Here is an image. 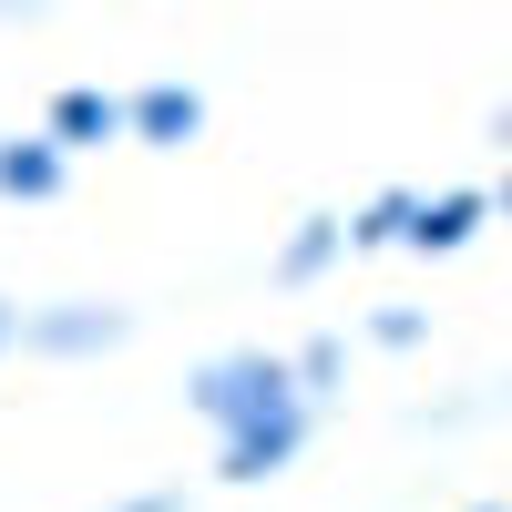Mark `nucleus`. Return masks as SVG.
Listing matches in <instances>:
<instances>
[{"instance_id": "obj_7", "label": "nucleus", "mask_w": 512, "mask_h": 512, "mask_svg": "<svg viewBox=\"0 0 512 512\" xmlns=\"http://www.w3.org/2000/svg\"><path fill=\"white\" fill-rule=\"evenodd\" d=\"M349 256V216H297V236L277 246V287H318Z\"/></svg>"}, {"instance_id": "obj_6", "label": "nucleus", "mask_w": 512, "mask_h": 512, "mask_svg": "<svg viewBox=\"0 0 512 512\" xmlns=\"http://www.w3.org/2000/svg\"><path fill=\"white\" fill-rule=\"evenodd\" d=\"M482 216H492V195H472V185H451V195H420V216H410V246H420V256H461Z\"/></svg>"}, {"instance_id": "obj_11", "label": "nucleus", "mask_w": 512, "mask_h": 512, "mask_svg": "<svg viewBox=\"0 0 512 512\" xmlns=\"http://www.w3.org/2000/svg\"><path fill=\"white\" fill-rule=\"evenodd\" d=\"M103 512H185V492H123V502H103Z\"/></svg>"}, {"instance_id": "obj_10", "label": "nucleus", "mask_w": 512, "mask_h": 512, "mask_svg": "<svg viewBox=\"0 0 512 512\" xmlns=\"http://www.w3.org/2000/svg\"><path fill=\"white\" fill-rule=\"evenodd\" d=\"M369 338H379V349H420V338H431V318H420V308H379Z\"/></svg>"}, {"instance_id": "obj_9", "label": "nucleus", "mask_w": 512, "mask_h": 512, "mask_svg": "<svg viewBox=\"0 0 512 512\" xmlns=\"http://www.w3.org/2000/svg\"><path fill=\"white\" fill-rule=\"evenodd\" d=\"M338 369H349V349H338V338H308V349H297V390L328 400V390H338Z\"/></svg>"}, {"instance_id": "obj_14", "label": "nucleus", "mask_w": 512, "mask_h": 512, "mask_svg": "<svg viewBox=\"0 0 512 512\" xmlns=\"http://www.w3.org/2000/svg\"><path fill=\"white\" fill-rule=\"evenodd\" d=\"M482 512H502V502H482Z\"/></svg>"}, {"instance_id": "obj_2", "label": "nucleus", "mask_w": 512, "mask_h": 512, "mask_svg": "<svg viewBox=\"0 0 512 512\" xmlns=\"http://www.w3.org/2000/svg\"><path fill=\"white\" fill-rule=\"evenodd\" d=\"M134 338V308L123 297H52V308H21V349L31 359H103Z\"/></svg>"}, {"instance_id": "obj_13", "label": "nucleus", "mask_w": 512, "mask_h": 512, "mask_svg": "<svg viewBox=\"0 0 512 512\" xmlns=\"http://www.w3.org/2000/svg\"><path fill=\"white\" fill-rule=\"evenodd\" d=\"M502 205H512V175H502Z\"/></svg>"}, {"instance_id": "obj_12", "label": "nucleus", "mask_w": 512, "mask_h": 512, "mask_svg": "<svg viewBox=\"0 0 512 512\" xmlns=\"http://www.w3.org/2000/svg\"><path fill=\"white\" fill-rule=\"evenodd\" d=\"M21 349V308H11V297H0V359H11Z\"/></svg>"}, {"instance_id": "obj_4", "label": "nucleus", "mask_w": 512, "mask_h": 512, "mask_svg": "<svg viewBox=\"0 0 512 512\" xmlns=\"http://www.w3.org/2000/svg\"><path fill=\"white\" fill-rule=\"evenodd\" d=\"M123 123H134V144H195L205 134V93L195 82H144V93H123Z\"/></svg>"}, {"instance_id": "obj_3", "label": "nucleus", "mask_w": 512, "mask_h": 512, "mask_svg": "<svg viewBox=\"0 0 512 512\" xmlns=\"http://www.w3.org/2000/svg\"><path fill=\"white\" fill-rule=\"evenodd\" d=\"M41 134H52L62 154H82V144H123L134 123H123V93H103V82H62L52 113H41Z\"/></svg>"}, {"instance_id": "obj_8", "label": "nucleus", "mask_w": 512, "mask_h": 512, "mask_svg": "<svg viewBox=\"0 0 512 512\" xmlns=\"http://www.w3.org/2000/svg\"><path fill=\"white\" fill-rule=\"evenodd\" d=\"M410 216H420V195H410V185L369 195L359 216H349V256H369V246H410Z\"/></svg>"}, {"instance_id": "obj_5", "label": "nucleus", "mask_w": 512, "mask_h": 512, "mask_svg": "<svg viewBox=\"0 0 512 512\" xmlns=\"http://www.w3.org/2000/svg\"><path fill=\"white\" fill-rule=\"evenodd\" d=\"M62 185H72V154L52 134H0V195L11 205H52Z\"/></svg>"}, {"instance_id": "obj_1", "label": "nucleus", "mask_w": 512, "mask_h": 512, "mask_svg": "<svg viewBox=\"0 0 512 512\" xmlns=\"http://www.w3.org/2000/svg\"><path fill=\"white\" fill-rule=\"evenodd\" d=\"M185 410L216 431V472L226 482H277L297 451H308V420L318 400L297 390V359L277 349H226L185 379Z\"/></svg>"}]
</instances>
